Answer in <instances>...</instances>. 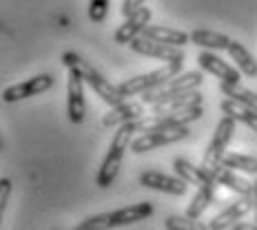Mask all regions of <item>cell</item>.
Segmentation results:
<instances>
[{
    "mask_svg": "<svg viewBox=\"0 0 257 230\" xmlns=\"http://www.w3.org/2000/svg\"><path fill=\"white\" fill-rule=\"evenodd\" d=\"M164 228L167 230H208L206 223L200 219H193L189 215H171L164 219Z\"/></svg>",
    "mask_w": 257,
    "mask_h": 230,
    "instance_id": "obj_26",
    "label": "cell"
},
{
    "mask_svg": "<svg viewBox=\"0 0 257 230\" xmlns=\"http://www.w3.org/2000/svg\"><path fill=\"white\" fill-rule=\"evenodd\" d=\"M197 64L202 71L211 73V76L219 78V82H239L242 80V71L237 67H231L228 62H224L219 56H215L213 51H200L197 56Z\"/></svg>",
    "mask_w": 257,
    "mask_h": 230,
    "instance_id": "obj_12",
    "label": "cell"
},
{
    "mask_svg": "<svg viewBox=\"0 0 257 230\" xmlns=\"http://www.w3.org/2000/svg\"><path fill=\"white\" fill-rule=\"evenodd\" d=\"M9 197H12V179L3 177V179H0V215L7 210Z\"/></svg>",
    "mask_w": 257,
    "mask_h": 230,
    "instance_id": "obj_29",
    "label": "cell"
},
{
    "mask_svg": "<svg viewBox=\"0 0 257 230\" xmlns=\"http://www.w3.org/2000/svg\"><path fill=\"white\" fill-rule=\"evenodd\" d=\"M53 87V76L49 73H40V76H34L29 80L20 84H14V87H7L3 91V100L5 102H20V100H27V98H34V95H40L45 91H49Z\"/></svg>",
    "mask_w": 257,
    "mask_h": 230,
    "instance_id": "obj_9",
    "label": "cell"
},
{
    "mask_svg": "<svg viewBox=\"0 0 257 230\" xmlns=\"http://www.w3.org/2000/svg\"><path fill=\"white\" fill-rule=\"evenodd\" d=\"M140 7H144V0H124V3H122V16L128 18V16L136 14Z\"/></svg>",
    "mask_w": 257,
    "mask_h": 230,
    "instance_id": "obj_30",
    "label": "cell"
},
{
    "mask_svg": "<svg viewBox=\"0 0 257 230\" xmlns=\"http://www.w3.org/2000/svg\"><path fill=\"white\" fill-rule=\"evenodd\" d=\"M131 51L140 53V56L147 58H155V60H162V62H175V60H184L186 53L182 51V47H173V45H164V42L151 40L147 36H138L128 42Z\"/></svg>",
    "mask_w": 257,
    "mask_h": 230,
    "instance_id": "obj_7",
    "label": "cell"
},
{
    "mask_svg": "<svg viewBox=\"0 0 257 230\" xmlns=\"http://www.w3.org/2000/svg\"><path fill=\"white\" fill-rule=\"evenodd\" d=\"M204 98H202L200 91H189L184 95H178L173 100H167V102H160L151 106V113L153 115H173V113H184V111H191L195 106H202Z\"/></svg>",
    "mask_w": 257,
    "mask_h": 230,
    "instance_id": "obj_15",
    "label": "cell"
},
{
    "mask_svg": "<svg viewBox=\"0 0 257 230\" xmlns=\"http://www.w3.org/2000/svg\"><path fill=\"white\" fill-rule=\"evenodd\" d=\"M228 56H231V60L235 62V67H237L246 78H255L257 76V62H255V58L250 56V51L246 49L242 42L231 40V45H228Z\"/></svg>",
    "mask_w": 257,
    "mask_h": 230,
    "instance_id": "obj_22",
    "label": "cell"
},
{
    "mask_svg": "<svg viewBox=\"0 0 257 230\" xmlns=\"http://www.w3.org/2000/svg\"><path fill=\"white\" fill-rule=\"evenodd\" d=\"M182 69H184V60H175V62H164L160 69H155L151 73H142V76H136L126 82L120 84V91L126 95V98H136V95H142L147 91H151L160 84L169 82L171 78L180 76Z\"/></svg>",
    "mask_w": 257,
    "mask_h": 230,
    "instance_id": "obj_4",
    "label": "cell"
},
{
    "mask_svg": "<svg viewBox=\"0 0 257 230\" xmlns=\"http://www.w3.org/2000/svg\"><path fill=\"white\" fill-rule=\"evenodd\" d=\"M113 212H100V215H91L84 221H80L73 230H113Z\"/></svg>",
    "mask_w": 257,
    "mask_h": 230,
    "instance_id": "obj_27",
    "label": "cell"
},
{
    "mask_svg": "<svg viewBox=\"0 0 257 230\" xmlns=\"http://www.w3.org/2000/svg\"><path fill=\"white\" fill-rule=\"evenodd\" d=\"M173 170H175V175L178 177H182L184 181H189L191 186H206V184H211V175L206 173L202 166H195L193 162H189V159H184V157H175L173 159Z\"/></svg>",
    "mask_w": 257,
    "mask_h": 230,
    "instance_id": "obj_18",
    "label": "cell"
},
{
    "mask_svg": "<svg viewBox=\"0 0 257 230\" xmlns=\"http://www.w3.org/2000/svg\"><path fill=\"white\" fill-rule=\"evenodd\" d=\"M140 186L158 190V192H167V195H173V197H182V195L189 192L191 184L184 181L182 177L164 175V173H158V170H147V173L140 175Z\"/></svg>",
    "mask_w": 257,
    "mask_h": 230,
    "instance_id": "obj_11",
    "label": "cell"
},
{
    "mask_svg": "<svg viewBox=\"0 0 257 230\" xmlns=\"http://www.w3.org/2000/svg\"><path fill=\"white\" fill-rule=\"evenodd\" d=\"M253 186H255V192H253V197H255V208H253V215H255V221H257V179L253 181Z\"/></svg>",
    "mask_w": 257,
    "mask_h": 230,
    "instance_id": "obj_32",
    "label": "cell"
},
{
    "mask_svg": "<svg viewBox=\"0 0 257 230\" xmlns=\"http://www.w3.org/2000/svg\"><path fill=\"white\" fill-rule=\"evenodd\" d=\"M140 36H147V38H151V40L164 42V45H173V47H182L191 40V36L184 34V31L171 29V27H162V25H147Z\"/></svg>",
    "mask_w": 257,
    "mask_h": 230,
    "instance_id": "obj_20",
    "label": "cell"
},
{
    "mask_svg": "<svg viewBox=\"0 0 257 230\" xmlns=\"http://www.w3.org/2000/svg\"><path fill=\"white\" fill-rule=\"evenodd\" d=\"M215 190H217L215 181H211V184H206V186H200L195 192V197H193V201L189 204V208H186V215L193 217V219H200L202 212H204L206 208L213 204V199H215Z\"/></svg>",
    "mask_w": 257,
    "mask_h": 230,
    "instance_id": "obj_23",
    "label": "cell"
},
{
    "mask_svg": "<svg viewBox=\"0 0 257 230\" xmlns=\"http://www.w3.org/2000/svg\"><path fill=\"white\" fill-rule=\"evenodd\" d=\"M111 0H91L89 3V20L91 23H104L106 14H109Z\"/></svg>",
    "mask_w": 257,
    "mask_h": 230,
    "instance_id": "obj_28",
    "label": "cell"
},
{
    "mask_svg": "<svg viewBox=\"0 0 257 230\" xmlns=\"http://www.w3.org/2000/svg\"><path fill=\"white\" fill-rule=\"evenodd\" d=\"M151 16L153 14H151V9H149V7H140L136 14H131L124 23L115 29L113 42H115V45H128L133 38H138V36L142 34L144 27L151 23Z\"/></svg>",
    "mask_w": 257,
    "mask_h": 230,
    "instance_id": "obj_13",
    "label": "cell"
},
{
    "mask_svg": "<svg viewBox=\"0 0 257 230\" xmlns=\"http://www.w3.org/2000/svg\"><path fill=\"white\" fill-rule=\"evenodd\" d=\"M67 115L73 124H82L87 115V102H84V78L78 71H69L67 82Z\"/></svg>",
    "mask_w": 257,
    "mask_h": 230,
    "instance_id": "obj_10",
    "label": "cell"
},
{
    "mask_svg": "<svg viewBox=\"0 0 257 230\" xmlns=\"http://www.w3.org/2000/svg\"><path fill=\"white\" fill-rule=\"evenodd\" d=\"M233 230H257V221L255 223H248V221H237L233 226Z\"/></svg>",
    "mask_w": 257,
    "mask_h": 230,
    "instance_id": "obj_31",
    "label": "cell"
},
{
    "mask_svg": "<svg viewBox=\"0 0 257 230\" xmlns=\"http://www.w3.org/2000/svg\"><path fill=\"white\" fill-rule=\"evenodd\" d=\"M133 122H126V124L117 126V133L113 135V140H111L109 151H106L102 164H100L98 175H95V186H98V188H109V186H113L117 173H120V166H122V157H124L126 148H131V142H133V133H136V124H133Z\"/></svg>",
    "mask_w": 257,
    "mask_h": 230,
    "instance_id": "obj_2",
    "label": "cell"
},
{
    "mask_svg": "<svg viewBox=\"0 0 257 230\" xmlns=\"http://www.w3.org/2000/svg\"><path fill=\"white\" fill-rule=\"evenodd\" d=\"M253 208H255V197L253 195H239L237 201H231L222 212H217V215L211 219L208 230H228V228H233L237 221H242L244 215L253 212Z\"/></svg>",
    "mask_w": 257,
    "mask_h": 230,
    "instance_id": "obj_8",
    "label": "cell"
},
{
    "mask_svg": "<svg viewBox=\"0 0 257 230\" xmlns=\"http://www.w3.org/2000/svg\"><path fill=\"white\" fill-rule=\"evenodd\" d=\"M222 164L237 173H246V175H257V157L250 155H242V153H224Z\"/></svg>",
    "mask_w": 257,
    "mask_h": 230,
    "instance_id": "obj_25",
    "label": "cell"
},
{
    "mask_svg": "<svg viewBox=\"0 0 257 230\" xmlns=\"http://www.w3.org/2000/svg\"><path fill=\"white\" fill-rule=\"evenodd\" d=\"M53 230H58V228H53Z\"/></svg>",
    "mask_w": 257,
    "mask_h": 230,
    "instance_id": "obj_33",
    "label": "cell"
},
{
    "mask_svg": "<svg viewBox=\"0 0 257 230\" xmlns=\"http://www.w3.org/2000/svg\"><path fill=\"white\" fill-rule=\"evenodd\" d=\"M233 133H235V120L231 115H224L215 126L213 140H211V144H208L204 159H202V164H200L202 168L208 170V168H215V166L222 164V157H224V153H226L228 142L233 140Z\"/></svg>",
    "mask_w": 257,
    "mask_h": 230,
    "instance_id": "obj_6",
    "label": "cell"
},
{
    "mask_svg": "<svg viewBox=\"0 0 257 230\" xmlns=\"http://www.w3.org/2000/svg\"><path fill=\"white\" fill-rule=\"evenodd\" d=\"M202 76L200 71H186V73H180V76L171 78L169 82L160 84V87H155L151 91H147V93H142V102L153 106V104H160V102H167V100H173L178 98V95H184L189 93V91H195L202 87Z\"/></svg>",
    "mask_w": 257,
    "mask_h": 230,
    "instance_id": "obj_3",
    "label": "cell"
},
{
    "mask_svg": "<svg viewBox=\"0 0 257 230\" xmlns=\"http://www.w3.org/2000/svg\"><path fill=\"white\" fill-rule=\"evenodd\" d=\"M206 173L211 175V179L215 181L217 186H224V188L237 192V195H253V190H255V186L250 184L248 179L239 177L237 170L224 166V164H219V166H215V168H208Z\"/></svg>",
    "mask_w": 257,
    "mask_h": 230,
    "instance_id": "obj_14",
    "label": "cell"
},
{
    "mask_svg": "<svg viewBox=\"0 0 257 230\" xmlns=\"http://www.w3.org/2000/svg\"><path fill=\"white\" fill-rule=\"evenodd\" d=\"M140 117H144V104L142 102H122L117 106H111V111L102 117V124L106 128H113V126L126 124V122L140 120Z\"/></svg>",
    "mask_w": 257,
    "mask_h": 230,
    "instance_id": "obj_16",
    "label": "cell"
},
{
    "mask_svg": "<svg viewBox=\"0 0 257 230\" xmlns=\"http://www.w3.org/2000/svg\"><path fill=\"white\" fill-rule=\"evenodd\" d=\"M219 109H222L224 115H231L235 122H242V124H246L250 128V131L257 133V111L255 109H250V106L237 102V100H233V98L222 100Z\"/></svg>",
    "mask_w": 257,
    "mask_h": 230,
    "instance_id": "obj_19",
    "label": "cell"
},
{
    "mask_svg": "<svg viewBox=\"0 0 257 230\" xmlns=\"http://www.w3.org/2000/svg\"><path fill=\"white\" fill-rule=\"evenodd\" d=\"M189 126H173V128H160V131H151V133H140L138 137H133L131 142V153L142 155L149 151H155L160 146H169L180 140L189 137Z\"/></svg>",
    "mask_w": 257,
    "mask_h": 230,
    "instance_id": "obj_5",
    "label": "cell"
},
{
    "mask_svg": "<svg viewBox=\"0 0 257 230\" xmlns=\"http://www.w3.org/2000/svg\"><path fill=\"white\" fill-rule=\"evenodd\" d=\"M62 64L69 69V71H78L80 76L84 78V82L98 93V98H102L109 106H117V104L124 102L126 95L120 91V87H113V84H111L109 80L93 67V64H91L89 60H84L82 56H78L76 51L62 53Z\"/></svg>",
    "mask_w": 257,
    "mask_h": 230,
    "instance_id": "obj_1",
    "label": "cell"
},
{
    "mask_svg": "<svg viewBox=\"0 0 257 230\" xmlns=\"http://www.w3.org/2000/svg\"><path fill=\"white\" fill-rule=\"evenodd\" d=\"M153 215V204L151 201H138V204L124 206V208H117L113 210V226H131V223L144 221Z\"/></svg>",
    "mask_w": 257,
    "mask_h": 230,
    "instance_id": "obj_17",
    "label": "cell"
},
{
    "mask_svg": "<svg viewBox=\"0 0 257 230\" xmlns=\"http://www.w3.org/2000/svg\"><path fill=\"white\" fill-rule=\"evenodd\" d=\"M219 91H222L226 98H233V100H237V102H242L257 111V93L246 89L242 82H219Z\"/></svg>",
    "mask_w": 257,
    "mask_h": 230,
    "instance_id": "obj_24",
    "label": "cell"
},
{
    "mask_svg": "<svg viewBox=\"0 0 257 230\" xmlns=\"http://www.w3.org/2000/svg\"><path fill=\"white\" fill-rule=\"evenodd\" d=\"M191 42L206 51H228L231 38L219 31H211V29H195L191 34Z\"/></svg>",
    "mask_w": 257,
    "mask_h": 230,
    "instance_id": "obj_21",
    "label": "cell"
}]
</instances>
